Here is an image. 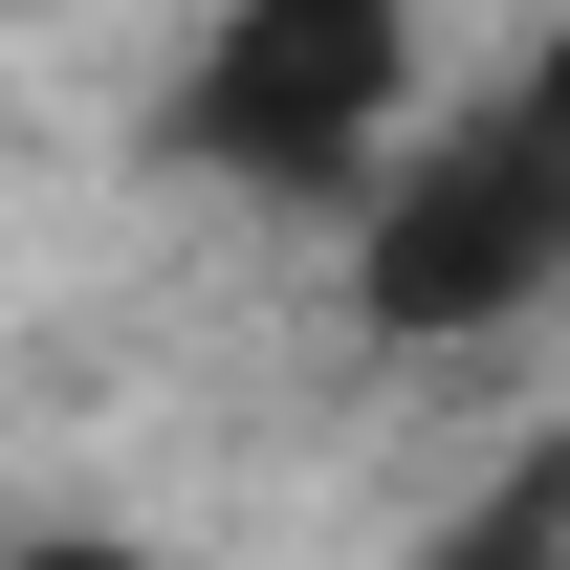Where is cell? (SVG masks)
<instances>
[{
	"instance_id": "cell-1",
	"label": "cell",
	"mask_w": 570,
	"mask_h": 570,
	"mask_svg": "<svg viewBox=\"0 0 570 570\" xmlns=\"http://www.w3.org/2000/svg\"><path fill=\"white\" fill-rule=\"evenodd\" d=\"M395 88H417V22L395 0H219V45L176 67V154L198 176H352L395 132Z\"/></svg>"
},
{
	"instance_id": "cell-2",
	"label": "cell",
	"mask_w": 570,
	"mask_h": 570,
	"mask_svg": "<svg viewBox=\"0 0 570 570\" xmlns=\"http://www.w3.org/2000/svg\"><path fill=\"white\" fill-rule=\"evenodd\" d=\"M570 264V154H549V110H461V132L395 176V219H373V330H504L527 285Z\"/></svg>"
},
{
	"instance_id": "cell-3",
	"label": "cell",
	"mask_w": 570,
	"mask_h": 570,
	"mask_svg": "<svg viewBox=\"0 0 570 570\" xmlns=\"http://www.w3.org/2000/svg\"><path fill=\"white\" fill-rule=\"evenodd\" d=\"M439 570H549V483H504V504H483V527H461Z\"/></svg>"
},
{
	"instance_id": "cell-4",
	"label": "cell",
	"mask_w": 570,
	"mask_h": 570,
	"mask_svg": "<svg viewBox=\"0 0 570 570\" xmlns=\"http://www.w3.org/2000/svg\"><path fill=\"white\" fill-rule=\"evenodd\" d=\"M0 570H132V549H0Z\"/></svg>"
}]
</instances>
